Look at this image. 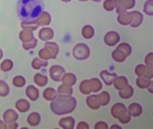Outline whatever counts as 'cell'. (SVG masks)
<instances>
[{
  "label": "cell",
  "instance_id": "10",
  "mask_svg": "<svg viewBox=\"0 0 153 129\" xmlns=\"http://www.w3.org/2000/svg\"><path fill=\"white\" fill-rule=\"evenodd\" d=\"M57 92L58 96H59L70 97L72 96L73 89L70 86L62 84L58 87Z\"/></svg>",
  "mask_w": 153,
  "mask_h": 129
},
{
  "label": "cell",
  "instance_id": "20",
  "mask_svg": "<svg viewBox=\"0 0 153 129\" xmlns=\"http://www.w3.org/2000/svg\"><path fill=\"white\" fill-rule=\"evenodd\" d=\"M81 34L84 38L89 39L93 37L94 35V29L90 25H85L82 29Z\"/></svg>",
  "mask_w": 153,
  "mask_h": 129
},
{
  "label": "cell",
  "instance_id": "22",
  "mask_svg": "<svg viewBox=\"0 0 153 129\" xmlns=\"http://www.w3.org/2000/svg\"><path fill=\"white\" fill-rule=\"evenodd\" d=\"M26 94L30 99L35 101L39 96V91L33 86H29L27 88Z\"/></svg>",
  "mask_w": 153,
  "mask_h": 129
},
{
  "label": "cell",
  "instance_id": "28",
  "mask_svg": "<svg viewBox=\"0 0 153 129\" xmlns=\"http://www.w3.org/2000/svg\"><path fill=\"white\" fill-rule=\"evenodd\" d=\"M45 46L48 47L51 52L53 56V59H55L59 53V47L58 45L54 42H47Z\"/></svg>",
  "mask_w": 153,
  "mask_h": 129
},
{
  "label": "cell",
  "instance_id": "2",
  "mask_svg": "<svg viewBox=\"0 0 153 129\" xmlns=\"http://www.w3.org/2000/svg\"><path fill=\"white\" fill-rule=\"evenodd\" d=\"M77 105L76 99L73 97H64L58 96L51 104L52 112L57 115L72 113Z\"/></svg>",
  "mask_w": 153,
  "mask_h": 129
},
{
  "label": "cell",
  "instance_id": "30",
  "mask_svg": "<svg viewBox=\"0 0 153 129\" xmlns=\"http://www.w3.org/2000/svg\"><path fill=\"white\" fill-rule=\"evenodd\" d=\"M34 81L36 84L40 87L45 86L48 82V78L46 76L40 73L36 74L34 77Z\"/></svg>",
  "mask_w": 153,
  "mask_h": 129
},
{
  "label": "cell",
  "instance_id": "12",
  "mask_svg": "<svg viewBox=\"0 0 153 129\" xmlns=\"http://www.w3.org/2000/svg\"><path fill=\"white\" fill-rule=\"evenodd\" d=\"M131 12L133 16V20L130 25L133 28L138 27L143 22L144 16L141 13L138 11H132Z\"/></svg>",
  "mask_w": 153,
  "mask_h": 129
},
{
  "label": "cell",
  "instance_id": "8",
  "mask_svg": "<svg viewBox=\"0 0 153 129\" xmlns=\"http://www.w3.org/2000/svg\"><path fill=\"white\" fill-rule=\"evenodd\" d=\"M117 21L122 26L130 25L133 20V16L131 12L123 14H119L117 18Z\"/></svg>",
  "mask_w": 153,
  "mask_h": 129
},
{
  "label": "cell",
  "instance_id": "40",
  "mask_svg": "<svg viewBox=\"0 0 153 129\" xmlns=\"http://www.w3.org/2000/svg\"><path fill=\"white\" fill-rule=\"evenodd\" d=\"M153 64L146 65V70L143 76L150 79H152L153 77Z\"/></svg>",
  "mask_w": 153,
  "mask_h": 129
},
{
  "label": "cell",
  "instance_id": "26",
  "mask_svg": "<svg viewBox=\"0 0 153 129\" xmlns=\"http://www.w3.org/2000/svg\"><path fill=\"white\" fill-rule=\"evenodd\" d=\"M16 107L19 112L24 113L30 108V103L25 99H20L16 103Z\"/></svg>",
  "mask_w": 153,
  "mask_h": 129
},
{
  "label": "cell",
  "instance_id": "51",
  "mask_svg": "<svg viewBox=\"0 0 153 129\" xmlns=\"http://www.w3.org/2000/svg\"><path fill=\"white\" fill-rule=\"evenodd\" d=\"M78 1H80L82 2H85L87 1H89V0H78Z\"/></svg>",
  "mask_w": 153,
  "mask_h": 129
},
{
  "label": "cell",
  "instance_id": "27",
  "mask_svg": "<svg viewBox=\"0 0 153 129\" xmlns=\"http://www.w3.org/2000/svg\"><path fill=\"white\" fill-rule=\"evenodd\" d=\"M57 91L53 88H48L43 92L45 98L49 101L54 100L57 98Z\"/></svg>",
  "mask_w": 153,
  "mask_h": 129
},
{
  "label": "cell",
  "instance_id": "31",
  "mask_svg": "<svg viewBox=\"0 0 153 129\" xmlns=\"http://www.w3.org/2000/svg\"><path fill=\"white\" fill-rule=\"evenodd\" d=\"M143 12L148 16L153 15V0H147L145 2Z\"/></svg>",
  "mask_w": 153,
  "mask_h": 129
},
{
  "label": "cell",
  "instance_id": "19",
  "mask_svg": "<svg viewBox=\"0 0 153 129\" xmlns=\"http://www.w3.org/2000/svg\"><path fill=\"white\" fill-rule=\"evenodd\" d=\"M153 81L144 76H140L136 80V84L138 87L141 89L147 88Z\"/></svg>",
  "mask_w": 153,
  "mask_h": 129
},
{
  "label": "cell",
  "instance_id": "5",
  "mask_svg": "<svg viewBox=\"0 0 153 129\" xmlns=\"http://www.w3.org/2000/svg\"><path fill=\"white\" fill-rule=\"evenodd\" d=\"M120 37L118 32L115 31H110L105 35L104 41L108 46H115L120 41Z\"/></svg>",
  "mask_w": 153,
  "mask_h": 129
},
{
  "label": "cell",
  "instance_id": "41",
  "mask_svg": "<svg viewBox=\"0 0 153 129\" xmlns=\"http://www.w3.org/2000/svg\"><path fill=\"white\" fill-rule=\"evenodd\" d=\"M13 84L16 87H23L25 84V80L23 77L17 76L13 80Z\"/></svg>",
  "mask_w": 153,
  "mask_h": 129
},
{
  "label": "cell",
  "instance_id": "45",
  "mask_svg": "<svg viewBox=\"0 0 153 129\" xmlns=\"http://www.w3.org/2000/svg\"><path fill=\"white\" fill-rule=\"evenodd\" d=\"M77 129H89V125L85 122H80L78 124L77 126L76 127Z\"/></svg>",
  "mask_w": 153,
  "mask_h": 129
},
{
  "label": "cell",
  "instance_id": "7",
  "mask_svg": "<svg viewBox=\"0 0 153 129\" xmlns=\"http://www.w3.org/2000/svg\"><path fill=\"white\" fill-rule=\"evenodd\" d=\"M100 76L105 85L111 86L117 77V74L114 73H110L107 70H103L100 73Z\"/></svg>",
  "mask_w": 153,
  "mask_h": 129
},
{
  "label": "cell",
  "instance_id": "39",
  "mask_svg": "<svg viewBox=\"0 0 153 129\" xmlns=\"http://www.w3.org/2000/svg\"><path fill=\"white\" fill-rule=\"evenodd\" d=\"M13 63L10 60H6L3 61L1 65V70L4 72L8 71L12 69Z\"/></svg>",
  "mask_w": 153,
  "mask_h": 129
},
{
  "label": "cell",
  "instance_id": "17",
  "mask_svg": "<svg viewBox=\"0 0 153 129\" xmlns=\"http://www.w3.org/2000/svg\"><path fill=\"white\" fill-rule=\"evenodd\" d=\"M112 57L115 62H122L125 61L127 56L124 52L120 49L116 48L112 53Z\"/></svg>",
  "mask_w": 153,
  "mask_h": 129
},
{
  "label": "cell",
  "instance_id": "23",
  "mask_svg": "<svg viewBox=\"0 0 153 129\" xmlns=\"http://www.w3.org/2000/svg\"><path fill=\"white\" fill-rule=\"evenodd\" d=\"M92 92H98L102 88V84L100 80L97 78H93L89 80Z\"/></svg>",
  "mask_w": 153,
  "mask_h": 129
},
{
  "label": "cell",
  "instance_id": "50",
  "mask_svg": "<svg viewBox=\"0 0 153 129\" xmlns=\"http://www.w3.org/2000/svg\"><path fill=\"white\" fill-rule=\"evenodd\" d=\"M92 1L94 2H100L102 1V0H92Z\"/></svg>",
  "mask_w": 153,
  "mask_h": 129
},
{
  "label": "cell",
  "instance_id": "37",
  "mask_svg": "<svg viewBox=\"0 0 153 129\" xmlns=\"http://www.w3.org/2000/svg\"><path fill=\"white\" fill-rule=\"evenodd\" d=\"M104 9L108 12L112 11L115 9L113 0H105L103 4Z\"/></svg>",
  "mask_w": 153,
  "mask_h": 129
},
{
  "label": "cell",
  "instance_id": "9",
  "mask_svg": "<svg viewBox=\"0 0 153 129\" xmlns=\"http://www.w3.org/2000/svg\"><path fill=\"white\" fill-rule=\"evenodd\" d=\"M127 112L131 116L137 117L140 116L142 113V107L138 103H132L128 107Z\"/></svg>",
  "mask_w": 153,
  "mask_h": 129
},
{
  "label": "cell",
  "instance_id": "18",
  "mask_svg": "<svg viewBox=\"0 0 153 129\" xmlns=\"http://www.w3.org/2000/svg\"><path fill=\"white\" fill-rule=\"evenodd\" d=\"M18 115L17 113L12 109L7 110L3 115V119L6 122L12 123L17 120Z\"/></svg>",
  "mask_w": 153,
  "mask_h": 129
},
{
  "label": "cell",
  "instance_id": "46",
  "mask_svg": "<svg viewBox=\"0 0 153 129\" xmlns=\"http://www.w3.org/2000/svg\"><path fill=\"white\" fill-rule=\"evenodd\" d=\"M147 88L148 89V90H149V91L150 93H151V94L153 93V82H151L150 85H149Z\"/></svg>",
  "mask_w": 153,
  "mask_h": 129
},
{
  "label": "cell",
  "instance_id": "34",
  "mask_svg": "<svg viewBox=\"0 0 153 129\" xmlns=\"http://www.w3.org/2000/svg\"><path fill=\"white\" fill-rule=\"evenodd\" d=\"M116 13L118 14H123L127 12L126 10L122 4L121 0H113Z\"/></svg>",
  "mask_w": 153,
  "mask_h": 129
},
{
  "label": "cell",
  "instance_id": "14",
  "mask_svg": "<svg viewBox=\"0 0 153 129\" xmlns=\"http://www.w3.org/2000/svg\"><path fill=\"white\" fill-rule=\"evenodd\" d=\"M54 36V32L51 28H44L39 31V38L43 41L51 40Z\"/></svg>",
  "mask_w": 153,
  "mask_h": 129
},
{
  "label": "cell",
  "instance_id": "43",
  "mask_svg": "<svg viewBox=\"0 0 153 129\" xmlns=\"http://www.w3.org/2000/svg\"><path fill=\"white\" fill-rule=\"evenodd\" d=\"M145 63L146 65L153 64V53H150L147 55L145 59Z\"/></svg>",
  "mask_w": 153,
  "mask_h": 129
},
{
  "label": "cell",
  "instance_id": "42",
  "mask_svg": "<svg viewBox=\"0 0 153 129\" xmlns=\"http://www.w3.org/2000/svg\"><path fill=\"white\" fill-rule=\"evenodd\" d=\"M146 70V65L140 64L137 65L135 69V73L138 76H142L144 75Z\"/></svg>",
  "mask_w": 153,
  "mask_h": 129
},
{
  "label": "cell",
  "instance_id": "29",
  "mask_svg": "<svg viewBox=\"0 0 153 129\" xmlns=\"http://www.w3.org/2000/svg\"><path fill=\"white\" fill-rule=\"evenodd\" d=\"M41 121V116L40 115L36 113H32L28 116L27 122L32 126H35L40 123Z\"/></svg>",
  "mask_w": 153,
  "mask_h": 129
},
{
  "label": "cell",
  "instance_id": "24",
  "mask_svg": "<svg viewBox=\"0 0 153 129\" xmlns=\"http://www.w3.org/2000/svg\"><path fill=\"white\" fill-rule=\"evenodd\" d=\"M99 103L101 106L108 105L111 100L110 94L107 91H103L97 95Z\"/></svg>",
  "mask_w": 153,
  "mask_h": 129
},
{
  "label": "cell",
  "instance_id": "44",
  "mask_svg": "<svg viewBox=\"0 0 153 129\" xmlns=\"http://www.w3.org/2000/svg\"><path fill=\"white\" fill-rule=\"evenodd\" d=\"M95 129H108V125L106 123L104 122H99L95 125Z\"/></svg>",
  "mask_w": 153,
  "mask_h": 129
},
{
  "label": "cell",
  "instance_id": "21",
  "mask_svg": "<svg viewBox=\"0 0 153 129\" xmlns=\"http://www.w3.org/2000/svg\"><path fill=\"white\" fill-rule=\"evenodd\" d=\"M134 93V89L130 85H128L125 88L119 90V94L120 96L124 99L130 98L132 96Z\"/></svg>",
  "mask_w": 153,
  "mask_h": 129
},
{
  "label": "cell",
  "instance_id": "48",
  "mask_svg": "<svg viewBox=\"0 0 153 129\" xmlns=\"http://www.w3.org/2000/svg\"><path fill=\"white\" fill-rule=\"evenodd\" d=\"M2 56H3V53L1 49H0V59H1L2 58Z\"/></svg>",
  "mask_w": 153,
  "mask_h": 129
},
{
  "label": "cell",
  "instance_id": "1",
  "mask_svg": "<svg viewBox=\"0 0 153 129\" xmlns=\"http://www.w3.org/2000/svg\"><path fill=\"white\" fill-rule=\"evenodd\" d=\"M42 0H19L17 5L19 17L23 22L36 21L43 11Z\"/></svg>",
  "mask_w": 153,
  "mask_h": 129
},
{
  "label": "cell",
  "instance_id": "15",
  "mask_svg": "<svg viewBox=\"0 0 153 129\" xmlns=\"http://www.w3.org/2000/svg\"><path fill=\"white\" fill-rule=\"evenodd\" d=\"M86 104L88 107L94 110L98 109L101 106L97 95H93L87 97Z\"/></svg>",
  "mask_w": 153,
  "mask_h": 129
},
{
  "label": "cell",
  "instance_id": "13",
  "mask_svg": "<svg viewBox=\"0 0 153 129\" xmlns=\"http://www.w3.org/2000/svg\"><path fill=\"white\" fill-rule=\"evenodd\" d=\"M75 124V119L71 116L62 118L59 122V126L65 129H73Z\"/></svg>",
  "mask_w": 153,
  "mask_h": 129
},
{
  "label": "cell",
  "instance_id": "35",
  "mask_svg": "<svg viewBox=\"0 0 153 129\" xmlns=\"http://www.w3.org/2000/svg\"><path fill=\"white\" fill-rule=\"evenodd\" d=\"M9 87L8 85L3 81H0V96H5L9 94Z\"/></svg>",
  "mask_w": 153,
  "mask_h": 129
},
{
  "label": "cell",
  "instance_id": "6",
  "mask_svg": "<svg viewBox=\"0 0 153 129\" xmlns=\"http://www.w3.org/2000/svg\"><path fill=\"white\" fill-rule=\"evenodd\" d=\"M65 72L66 71L63 67L59 65H53L50 70L51 78L55 82L61 81Z\"/></svg>",
  "mask_w": 153,
  "mask_h": 129
},
{
  "label": "cell",
  "instance_id": "25",
  "mask_svg": "<svg viewBox=\"0 0 153 129\" xmlns=\"http://www.w3.org/2000/svg\"><path fill=\"white\" fill-rule=\"evenodd\" d=\"M79 90L82 94L89 95L92 92L89 80H85L79 84Z\"/></svg>",
  "mask_w": 153,
  "mask_h": 129
},
{
  "label": "cell",
  "instance_id": "3",
  "mask_svg": "<svg viewBox=\"0 0 153 129\" xmlns=\"http://www.w3.org/2000/svg\"><path fill=\"white\" fill-rule=\"evenodd\" d=\"M111 114L123 124H127L130 121L131 116L128 113L127 108L123 103L114 104L111 108Z\"/></svg>",
  "mask_w": 153,
  "mask_h": 129
},
{
  "label": "cell",
  "instance_id": "16",
  "mask_svg": "<svg viewBox=\"0 0 153 129\" xmlns=\"http://www.w3.org/2000/svg\"><path fill=\"white\" fill-rule=\"evenodd\" d=\"M76 77L72 73H65L62 76L61 81L62 84L67 86L72 87L76 84Z\"/></svg>",
  "mask_w": 153,
  "mask_h": 129
},
{
  "label": "cell",
  "instance_id": "38",
  "mask_svg": "<svg viewBox=\"0 0 153 129\" xmlns=\"http://www.w3.org/2000/svg\"><path fill=\"white\" fill-rule=\"evenodd\" d=\"M122 4L126 10L132 9L136 4V0H121Z\"/></svg>",
  "mask_w": 153,
  "mask_h": 129
},
{
  "label": "cell",
  "instance_id": "33",
  "mask_svg": "<svg viewBox=\"0 0 153 129\" xmlns=\"http://www.w3.org/2000/svg\"><path fill=\"white\" fill-rule=\"evenodd\" d=\"M116 48L120 49L125 53L127 56H129L132 52L131 46L128 43H122L118 45Z\"/></svg>",
  "mask_w": 153,
  "mask_h": 129
},
{
  "label": "cell",
  "instance_id": "32",
  "mask_svg": "<svg viewBox=\"0 0 153 129\" xmlns=\"http://www.w3.org/2000/svg\"><path fill=\"white\" fill-rule=\"evenodd\" d=\"M40 16L42 17V22L39 23V26H47L51 23V17L50 13L43 11L40 14Z\"/></svg>",
  "mask_w": 153,
  "mask_h": 129
},
{
  "label": "cell",
  "instance_id": "47",
  "mask_svg": "<svg viewBox=\"0 0 153 129\" xmlns=\"http://www.w3.org/2000/svg\"><path fill=\"white\" fill-rule=\"evenodd\" d=\"M111 129H121V127L117 125H114L111 127Z\"/></svg>",
  "mask_w": 153,
  "mask_h": 129
},
{
  "label": "cell",
  "instance_id": "36",
  "mask_svg": "<svg viewBox=\"0 0 153 129\" xmlns=\"http://www.w3.org/2000/svg\"><path fill=\"white\" fill-rule=\"evenodd\" d=\"M48 62L46 61H42L39 60L38 58H36L32 62V66L35 69H39L42 66H47L48 65Z\"/></svg>",
  "mask_w": 153,
  "mask_h": 129
},
{
  "label": "cell",
  "instance_id": "11",
  "mask_svg": "<svg viewBox=\"0 0 153 129\" xmlns=\"http://www.w3.org/2000/svg\"><path fill=\"white\" fill-rule=\"evenodd\" d=\"M128 80L124 76H117L114 80V87L119 90H122L125 88L128 85Z\"/></svg>",
  "mask_w": 153,
  "mask_h": 129
},
{
  "label": "cell",
  "instance_id": "4",
  "mask_svg": "<svg viewBox=\"0 0 153 129\" xmlns=\"http://www.w3.org/2000/svg\"><path fill=\"white\" fill-rule=\"evenodd\" d=\"M73 56L77 60H86L90 56V50L87 45L84 43H79L73 47L72 50Z\"/></svg>",
  "mask_w": 153,
  "mask_h": 129
},
{
  "label": "cell",
  "instance_id": "49",
  "mask_svg": "<svg viewBox=\"0 0 153 129\" xmlns=\"http://www.w3.org/2000/svg\"><path fill=\"white\" fill-rule=\"evenodd\" d=\"M62 1L64 2H69L71 1L72 0H61Z\"/></svg>",
  "mask_w": 153,
  "mask_h": 129
}]
</instances>
